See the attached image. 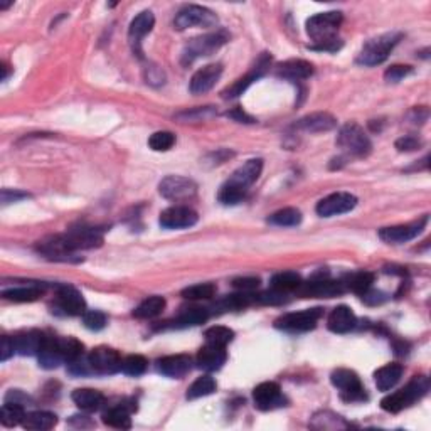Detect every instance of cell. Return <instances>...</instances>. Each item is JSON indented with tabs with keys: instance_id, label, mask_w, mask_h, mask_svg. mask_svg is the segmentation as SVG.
I'll return each instance as SVG.
<instances>
[{
	"instance_id": "cell-34",
	"label": "cell",
	"mask_w": 431,
	"mask_h": 431,
	"mask_svg": "<svg viewBox=\"0 0 431 431\" xmlns=\"http://www.w3.org/2000/svg\"><path fill=\"white\" fill-rule=\"evenodd\" d=\"M57 416L49 411H34V413L26 414L22 426L26 430H34V431H46L51 430L56 426Z\"/></svg>"
},
{
	"instance_id": "cell-10",
	"label": "cell",
	"mask_w": 431,
	"mask_h": 431,
	"mask_svg": "<svg viewBox=\"0 0 431 431\" xmlns=\"http://www.w3.org/2000/svg\"><path fill=\"white\" fill-rule=\"evenodd\" d=\"M122 356L115 349L100 345L89 352V363H91L95 374L110 376L122 371Z\"/></svg>"
},
{
	"instance_id": "cell-53",
	"label": "cell",
	"mask_w": 431,
	"mask_h": 431,
	"mask_svg": "<svg viewBox=\"0 0 431 431\" xmlns=\"http://www.w3.org/2000/svg\"><path fill=\"white\" fill-rule=\"evenodd\" d=\"M411 71H413L411 66L394 64V66H391L386 73H384V80H386L387 83H399V81L405 80L407 75H411Z\"/></svg>"
},
{
	"instance_id": "cell-57",
	"label": "cell",
	"mask_w": 431,
	"mask_h": 431,
	"mask_svg": "<svg viewBox=\"0 0 431 431\" xmlns=\"http://www.w3.org/2000/svg\"><path fill=\"white\" fill-rule=\"evenodd\" d=\"M360 297H363V300L366 302L367 305H380L387 300L386 293L379 292V290H371V288H369L364 295H360Z\"/></svg>"
},
{
	"instance_id": "cell-3",
	"label": "cell",
	"mask_w": 431,
	"mask_h": 431,
	"mask_svg": "<svg viewBox=\"0 0 431 431\" xmlns=\"http://www.w3.org/2000/svg\"><path fill=\"white\" fill-rule=\"evenodd\" d=\"M399 39H401L399 33H387L379 37L371 39L360 49L359 56H357V63L363 66L383 64L387 59V56H389V53L394 49V46L399 42Z\"/></svg>"
},
{
	"instance_id": "cell-47",
	"label": "cell",
	"mask_w": 431,
	"mask_h": 431,
	"mask_svg": "<svg viewBox=\"0 0 431 431\" xmlns=\"http://www.w3.org/2000/svg\"><path fill=\"white\" fill-rule=\"evenodd\" d=\"M174 143H176V135L167 130L155 131L149 138V147L154 152H167V150L172 149Z\"/></svg>"
},
{
	"instance_id": "cell-20",
	"label": "cell",
	"mask_w": 431,
	"mask_h": 431,
	"mask_svg": "<svg viewBox=\"0 0 431 431\" xmlns=\"http://www.w3.org/2000/svg\"><path fill=\"white\" fill-rule=\"evenodd\" d=\"M56 304L66 315H83L86 312V302L75 286L61 285L56 293Z\"/></svg>"
},
{
	"instance_id": "cell-40",
	"label": "cell",
	"mask_w": 431,
	"mask_h": 431,
	"mask_svg": "<svg viewBox=\"0 0 431 431\" xmlns=\"http://www.w3.org/2000/svg\"><path fill=\"white\" fill-rule=\"evenodd\" d=\"M372 283H374V275L369 273V271H357V273H352L351 277H347V279L344 282V286L357 295H364L371 288Z\"/></svg>"
},
{
	"instance_id": "cell-58",
	"label": "cell",
	"mask_w": 431,
	"mask_h": 431,
	"mask_svg": "<svg viewBox=\"0 0 431 431\" xmlns=\"http://www.w3.org/2000/svg\"><path fill=\"white\" fill-rule=\"evenodd\" d=\"M14 352H15L14 339L3 336L2 337V349H0V360H2V363H6V360H9L10 356H14Z\"/></svg>"
},
{
	"instance_id": "cell-28",
	"label": "cell",
	"mask_w": 431,
	"mask_h": 431,
	"mask_svg": "<svg viewBox=\"0 0 431 431\" xmlns=\"http://www.w3.org/2000/svg\"><path fill=\"white\" fill-rule=\"evenodd\" d=\"M327 325H329V329L332 330V332L347 333V332H351V330L356 329L357 317L347 305H340V306H336V309L332 310V313L329 315Z\"/></svg>"
},
{
	"instance_id": "cell-39",
	"label": "cell",
	"mask_w": 431,
	"mask_h": 431,
	"mask_svg": "<svg viewBox=\"0 0 431 431\" xmlns=\"http://www.w3.org/2000/svg\"><path fill=\"white\" fill-rule=\"evenodd\" d=\"M268 223L275 224V226H279V228L298 226V224L302 223V212L295 208L279 209V211L270 216Z\"/></svg>"
},
{
	"instance_id": "cell-49",
	"label": "cell",
	"mask_w": 431,
	"mask_h": 431,
	"mask_svg": "<svg viewBox=\"0 0 431 431\" xmlns=\"http://www.w3.org/2000/svg\"><path fill=\"white\" fill-rule=\"evenodd\" d=\"M83 324L86 329L98 332V330L107 327V315L100 310H89V312L83 313Z\"/></svg>"
},
{
	"instance_id": "cell-50",
	"label": "cell",
	"mask_w": 431,
	"mask_h": 431,
	"mask_svg": "<svg viewBox=\"0 0 431 431\" xmlns=\"http://www.w3.org/2000/svg\"><path fill=\"white\" fill-rule=\"evenodd\" d=\"M68 371L71 372L73 376L95 374L91 363H89V356H84V354L80 356L75 360H71V363H68Z\"/></svg>"
},
{
	"instance_id": "cell-1",
	"label": "cell",
	"mask_w": 431,
	"mask_h": 431,
	"mask_svg": "<svg viewBox=\"0 0 431 431\" xmlns=\"http://www.w3.org/2000/svg\"><path fill=\"white\" fill-rule=\"evenodd\" d=\"M340 24H342V14L337 12V10L312 15L306 21V34L315 42L312 49L336 53L337 49L342 48V42L337 37V30H339Z\"/></svg>"
},
{
	"instance_id": "cell-23",
	"label": "cell",
	"mask_w": 431,
	"mask_h": 431,
	"mask_svg": "<svg viewBox=\"0 0 431 431\" xmlns=\"http://www.w3.org/2000/svg\"><path fill=\"white\" fill-rule=\"evenodd\" d=\"M190 364H192V360H190L189 356H167L157 360V371L162 376H167V378L178 379L190 371Z\"/></svg>"
},
{
	"instance_id": "cell-61",
	"label": "cell",
	"mask_w": 431,
	"mask_h": 431,
	"mask_svg": "<svg viewBox=\"0 0 431 431\" xmlns=\"http://www.w3.org/2000/svg\"><path fill=\"white\" fill-rule=\"evenodd\" d=\"M2 71H3V76H2V81L7 80V76H9V66H7L6 63L2 64Z\"/></svg>"
},
{
	"instance_id": "cell-48",
	"label": "cell",
	"mask_w": 431,
	"mask_h": 431,
	"mask_svg": "<svg viewBox=\"0 0 431 431\" xmlns=\"http://www.w3.org/2000/svg\"><path fill=\"white\" fill-rule=\"evenodd\" d=\"M147 366H149V363H147V359L143 356L140 354H131V356H127L125 359L122 360V371L125 372L127 376H142L143 372L147 371Z\"/></svg>"
},
{
	"instance_id": "cell-32",
	"label": "cell",
	"mask_w": 431,
	"mask_h": 431,
	"mask_svg": "<svg viewBox=\"0 0 431 431\" xmlns=\"http://www.w3.org/2000/svg\"><path fill=\"white\" fill-rule=\"evenodd\" d=\"M75 405L83 411H96L102 407L104 403V396L100 391L91 389V387H81L71 394Z\"/></svg>"
},
{
	"instance_id": "cell-6",
	"label": "cell",
	"mask_w": 431,
	"mask_h": 431,
	"mask_svg": "<svg viewBox=\"0 0 431 431\" xmlns=\"http://www.w3.org/2000/svg\"><path fill=\"white\" fill-rule=\"evenodd\" d=\"M330 380H332L333 386L339 389L340 398H342L344 401L357 403L364 401V399L367 398L366 389H364L359 376H357L354 371H351V369H337V371H333L332 376H330Z\"/></svg>"
},
{
	"instance_id": "cell-46",
	"label": "cell",
	"mask_w": 431,
	"mask_h": 431,
	"mask_svg": "<svg viewBox=\"0 0 431 431\" xmlns=\"http://www.w3.org/2000/svg\"><path fill=\"white\" fill-rule=\"evenodd\" d=\"M216 286L212 283H197L182 290V297L187 300H209L214 297Z\"/></svg>"
},
{
	"instance_id": "cell-41",
	"label": "cell",
	"mask_w": 431,
	"mask_h": 431,
	"mask_svg": "<svg viewBox=\"0 0 431 431\" xmlns=\"http://www.w3.org/2000/svg\"><path fill=\"white\" fill-rule=\"evenodd\" d=\"M300 285L302 278L295 271H282V273L273 275V278H271V288L279 290V292H292Z\"/></svg>"
},
{
	"instance_id": "cell-24",
	"label": "cell",
	"mask_w": 431,
	"mask_h": 431,
	"mask_svg": "<svg viewBox=\"0 0 431 431\" xmlns=\"http://www.w3.org/2000/svg\"><path fill=\"white\" fill-rule=\"evenodd\" d=\"M277 75L283 80L292 81V83H300L313 75V66L304 59H288L278 64Z\"/></svg>"
},
{
	"instance_id": "cell-11",
	"label": "cell",
	"mask_w": 431,
	"mask_h": 431,
	"mask_svg": "<svg viewBox=\"0 0 431 431\" xmlns=\"http://www.w3.org/2000/svg\"><path fill=\"white\" fill-rule=\"evenodd\" d=\"M297 290L304 295V297L332 298V297H337V295L344 293L345 286L342 282H333V279L325 277V275H315L313 279H310V282H306V283H302Z\"/></svg>"
},
{
	"instance_id": "cell-35",
	"label": "cell",
	"mask_w": 431,
	"mask_h": 431,
	"mask_svg": "<svg viewBox=\"0 0 431 431\" xmlns=\"http://www.w3.org/2000/svg\"><path fill=\"white\" fill-rule=\"evenodd\" d=\"M255 302V295H250L248 292L235 293V295H226L224 298H221L219 302L214 305L217 313L221 312H238V310L246 309L248 305Z\"/></svg>"
},
{
	"instance_id": "cell-9",
	"label": "cell",
	"mask_w": 431,
	"mask_h": 431,
	"mask_svg": "<svg viewBox=\"0 0 431 431\" xmlns=\"http://www.w3.org/2000/svg\"><path fill=\"white\" fill-rule=\"evenodd\" d=\"M217 24V15L212 10L201 6H187L178 10L174 26L178 30L189 29V27H212Z\"/></svg>"
},
{
	"instance_id": "cell-22",
	"label": "cell",
	"mask_w": 431,
	"mask_h": 431,
	"mask_svg": "<svg viewBox=\"0 0 431 431\" xmlns=\"http://www.w3.org/2000/svg\"><path fill=\"white\" fill-rule=\"evenodd\" d=\"M155 26V17L150 10H143L140 12L134 21L130 22V29H128V39H130V44L134 48V51L142 56V49H140V44H142V39L147 36V34L152 33Z\"/></svg>"
},
{
	"instance_id": "cell-62",
	"label": "cell",
	"mask_w": 431,
	"mask_h": 431,
	"mask_svg": "<svg viewBox=\"0 0 431 431\" xmlns=\"http://www.w3.org/2000/svg\"><path fill=\"white\" fill-rule=\"evenodd\" d=\"M9 6H12V2H0V9H7Z\"/></svg>"
},
{
	"instance_id": "cell-18",
	"label": "cell",
	"mask_w": 431,
	"mask_h": 431,
	"mask_svg": "<svg viewBox=\"0 0 431 431\" xmlns=\"http://www.w3.org/2000/svg\"><path fill=\"white\" fill-rule=\"evenodd\" d=\"M253 401L255 406L262 411H270L275 410V407L283 406L285 403V398H283L282 389L277 383H262L255 387L253 391Z\"/></svg>"
},
{
	"instance_id": "cell-33",
	"label": "cell",
	"mask_w": 431,
	"mask_h": 431,
	"mask_svg": "<svg viewBox=\"0 0 431 431\" xmlns=\"http://www.w3.org/2000/svg\"><path fill=\"white\" fill-rule=\"evenodd\" d=\"M42 293H44V285L30 283L27 286H14V288L3 290L2 297L12 302H36L42 297Z\"/></svg>"
},
{
	"instance_id": "cell-17",
	"label": "cell",
	"mask_w": 431,
	"mask_h": 431,
	"mask_svg": "<svg viewBox=\"0 0 431 431\" xmlns=\"http://www.w3.org/2000/svg\"><path fill=\"white\" fill-rule=\"evenodd\" d=\"M263 172V161L262 158H251L248 161L246 164H243L239 169H236L232 172V176L229 177V181L226 184L232 185V187L243 190V192L248 194V189L258 181L259 176Z\"/></svg>"
},
{
	"instance_id": "cell-30",
	"label": "cell",
	"mask_w": 431,
	"mask_h": 431,
	"mask_svg": "<svg viewBox=\"0 0 431 431\" xmlns=\"http://www.w3.org/2000/svg\"><path fill=\"white\" fill-rule=\"evenodd\" d=\"M39 366L44 369H56L64 363V357L57 347V337H46V342L42 345L41 352L37 354Z\"/></svg>"
},
{
	"instance_id": "cell-29",
	"label": "cell",
	"mask_w": 431,
	"mask_h": 431,
	"mask_svg": "<svg viewBox=\"0 0 431 431\" xmlns=\"http://www.w3.org/2000/svg\"><path fill=\"white\" fill-rule=\"evenodd\" d=\"M134 406H128L125 403H120V405L111 406L110 410L103 413V421L104 425L111 426V428L118 430H128L131 426V418L130 413L134 411Z\"/></svg>"
},
{
	"instance_id": "cell-13",
	"label": "cell",
	"mask_w": 431,
	"mask_h": 431,
	"mask_svg": "<svg viewBox=\"0 0 431 431\" xmlns=\"http://www.w3.org/2000/svg\"><path fill=\"white\" fill-rule=\"evenodd\" d=\"M357 205V197L351 192H336L324 197L317 204V214L320 217H333L351 212Z\"/></svg>"
},
{
	"instance_id": "cell-38",
	"label": "cell",
	"mask_w": 431,
	"mask_h": 431,
	"mask_svg": "<svg viewBox=\"0 0 431 431\" xmlns=\"http://www.w3.org/2000/svg\"><path fill=\"white\" fill-rule=\"evenodd\" d=\"M165 309V298L164 297H149L147 300H143L137 309L134 310V315L137 318H154L161 315Z\"/></svg>"
},
{
	"instance_id": "cell-19",
	"label": "cell",
	"mask_w": 431,
	"mask_h": 431,
	"mask_svg": "<svg viewBox=\"0 0 431 431\" xmlns=\"http://www.w3.org/2000/svg\"><path fill=\"white\" fill-rule=\"evenodd\" d=\"M37 251L51 262H77L75 251L69 250L68 244L64 243L63 235H56L46 238L44 241H39Z\"/></svg>"
},
{
	"instance_id": "cell-12",
	"label": "cell",
	"mask_w": 431,
	"mask_h": 431,
	"mask_svg": "<svg viewBox=\"0 0 431 431\" xmlns=\"http://www.w3.org/2000/svg\"><path fill=\"white\" fill-rule=\"evenodd\" d=\"M158 192L169 201H185L196 196V182L182 176H169L158 184Z\"/></svg>"
},
{
	"instance_id": "cell-54",
	"label": "cell",
	"mask_w": 431,
	"mask_h": 431,
	"mask_svg": "<svg viewBox=\"0 0 431 431\" xmlns=\"http://www.w3.org/2000/svg\"><path fill=\"white\" fill-rule=\"evenodd\" d=\"M421 147V140L413 137V135H406V137L399 138L398 142H396V149L399 150V152H413V150H416Z\"/></svg>"
},
{
	"instance_id": "cell-16",
	"label": "cell",
	"mask_w": 431,
	"mask_h": 431,
	"mask_svg": "<svg viewBox=\"0 0 431 431\" xmlns=\"http://www.w3.org/2000/svg\"><path fill=\"white\" fill-rule=\"evenodd\" d=\"M197 219H199V216L194 209L187 208V205H172V208L162 212L158 223L165 229H185L192 228L197 223Z\"/></svg>"
},
{
	"instance_id": "cell-15",
	"label": "cell",
	"mask_w": 431,
	"mask_h": 431,
	"mask_svg": "<svg viewBox=\"0 0 431 431\" xmlns=\"http://www.w3.org/2000/svg\"><path fill=\"white\" fill-rule=\"evenodd\" d=\"M426 221L428 217H423V219L414 221L410 224H399V226H389L379 229V238L387 244H403L414 239L419 232L423 231L426 226Z\"/></svg>"
},
{
	"instance_id": "cell-36",
	"label": "cell",
	"mask_w": 431,
	"mask_h": 431,
	"mask_svg": "<svg viewBox=\"0 0 431 431\" xmlns=\"http://www.w3.org/2000/svg\"><path fill=\"white\" fill-rule=\"evenodd\" d=\"M310 426L315 430H344L349 428L351 425L344 421V418L339 416V414L330 413V411H322V413H317L312 418Z\"/></svg>"
},
{
	"instance_id": "cell-8",
	"label": "cell",
	"mask_w": 431,
	"mask_h": 431,
	"mask_svg": "<svg viewBox=\"0 0 431 431\" xmlns=\"http://www.w3.org/2000/svg\"><path fill=\"white\" fill-rule=\"evenodd\" d=\"M322 313H324L322 309H309L302 310V312L285 313V315L277 318L275 327L286 330V332H309V330L315 329Z\"/></svg>"
},
{
	"instance_id": "cell-42",
	"label": "cell",
	"mask_w": 431,
	"mask_h": 431,
	"mask_svg": "<svg viewBox=\"0 0 431 431\" xmlns=\"http://www.w3.org/2000/svg\"><path fill=\"white\" fill-rule=\"evenodd\" d=\"M217 384L214 378L211 376H201L190 384V387L187 389V399H199L204 398V396L212 394L216 391Z\"/></svg>"
},
{
	"instance_id": "cell-43",
	"label": "cell",
	"mask_w": 431,
	"mask_h": 431,
	"mask_svg": "<svg viewBox=\"0 0 431 431\" xmlns=\"http://www.w3.org/2000/svg\"><path fill=\"white\" fill-rule=\"evenodd\" d=\"M57 347L64 357V363H71L83 356V344L75 337H57Z\"/></svg>"
},
{
	"instance_id": "cell-26",
	"label": "cell",
	"mask_w": 431,
	"mask_h": 431,
	"mask_svg": "<svg viewBox=\"0 0 431 431\" xmlns=\"http://www.w3.org/2000/svg\"><path fill=\"white\" fill-rule=\"evenodd\" d=\"M337 120L330 113H324V111H317V113H310L298 120L295 123V128L304 131H310V134H320V131H330L336 128Z\"/></svg>"
},
{
	"instance_id": "cell-14",
	"label": "cell",
	"mask_w": 431,
	"mask_h": 431,
	"mask_svg": "<svg viewBox=\"0 0 431 431\" xmlns=\"http://www.w3.org/2000/svg\"><path fill=\"white\" fill-rule=\"evenodd\" d=\"M270 64H271L270 54H262L259 59L256 61V64L251 68V71L248 73L246 76L239 77V80H236L228 89H224L223 98L228 100V98H238V96H241L256 80H259V77L265 75V73L268 71V68H270Z\"/></svg>"
},
{
	"instance_id": "cell-37",
	"label": "cell",
	"mask_w": 431,
	"mask_h": 431,
	"mask_svg": "<svg viewBox=\"0 0 431 431\" xmlns=\"http://www.w3.org/2000/svg\"><path fill=\"white\" fill-rule=\"evenodd\" d=\"M209 318V312L201 306H192V309H184L174 322L176 327H196V325L204 324Z\"/></svg>"
},
{
	"instance_id": "cell-27",
	"label": "cell",
	"mask_w": 431,
	"mask_h": 431,
	"mask_svg": "<svg viewBox=\"0 0 431 431\" xmlns=\"http://www.w3.org/2000/svg\"><path fill=\"white\" fill-rule=\"evenodd\" d=\"M228 354H226V347H219V345H212L208 344L204 345L203 349L197 354V366L204 371H217V369L223 367V364L226 363Z\"/></svg>"
},
{
	"instance_id": "cell-31",
	"label": "cell",
	"mask_w": 431,
	"mask_h": 431,
	"mask_svg": "<svg viewBox=\"0 0 431 431\" xmlns=\"http://www.w3.org/2000/svg\"><path fill=\"white\" fill-rule=\"evenodd\" d=\"M403 376V366L398 363H391L383 366L374 372V380L376 386L379 391H389L393 389L396 384L399 383Z\"/></svg>"
},
{
	"instance_id": "cell-56",
	"label": "cell",
	"mask_w": 431,
	"mask_h": 431,
	"mask_svg": "<svg viewBox=\"0 0 431 431\" xmlns=\"http://www.w3.org/2000/svg\"><path fill=\"white\" fill-rule=\"evenodd\" d=\"M6 403H12V405H19V406H29L33 403V399L29 396L22 393L19 389H10L9 393L6 394Z\"/></svg>"
},
{
	"instance_id": "cell-25",
	"label": "cell",
	"mask_w": 431,
	"mask_h": 431,
	"mask_svg": "<svg viewBox=\"0 0 431 431\" xmlns=\"http://www.w3.org/2000/svg\"><path fill=\"white\" fill-rule=\"evenodd\" d=\"M46 337L39 330H27L14 337L15 352L21 356H37L41 352L42 345L46 342Z\"/></svg>"
},
{
	"instance_id": "cell-5",
	"label": "cell",
	"mask_w": 431,
	"mask_h": 431,
	"mask_svg": "<svg viewBox=\"0 0 431 431\" xmlns=\"http://www.w3.org/2000/svg\"><path fill=\"white\" fill-rule=\"evenodd\" d=\"M337 145L344 152L354 155V157H366L372 149L371 140H369L366 131L359 125H356V123H347V125L340 128L339 137H337Z\"/></svg>"
},
{
	"instance_id": "cell-55",
	"label": "cell",
	"mask_w": 431,
	"mask_h": 431,
	"mask_svg": "<svg viewBox=\"0 0 431 431\" xmlns=\"http://www.w3.org/2000/svg\"><path fill=\"white\" fill-rule=\"evenodd\" d=\"M232 285H235V288L241 290V292H253V290H256L259 286V278L256 277H243V278H236L235 282H232Z\"/></svg>"
},
{
	"instance_id": "cell-7",
	"label": "cell",
	"mask_w": 431,
	"mask_h": 431,
	"mask_svg": "<svg viewBox=\"0 0 431 431\" xmlns=\"http://www.w3.org/2000/svg\"><path fill=\"white\" fill-rule=\"evenodd\" d=\"M63 239L69 250L76 253L80 250H91V248L102 246L103 231L100 228L81 224V226L68 229V232L63 235Z\"/></svg>"
},
{
	"instance_id": "cell-4",
	"label": "cell",
	"mask_w": 431,
	"mask_h": 431,
	"mask_svg": "<svg viewBox=\"0 0 431 431\" xmlns=\"http://www.w3.org/2000/svg\"><path fill=\"white\" fill-rule=\"evenodd\" d=\"M229 41V34L226 30H216V33L204 34V36L194 37L192 41L187 42L182 53V63L190 64L197 59V57L211 56L217 49L223 48Z\"/></svg>"
},
{
	"instance_id": "cell-59",
	"label": "cell",
	"mask_w": 431,
	"mask_h": 431,
	"mask_svg": "<svg viewBox=\"0 0 431 431\" xmlns=\"http://www.w3.org/2000/svg\"><path fill=\"white\" fill-rule=\"evenodd\" d=\"M27 196L26 192H19V190H9V189H3L2 190V203L3 204H10V203H17V201L26 199Z\"/></svg>"
},
{
	"instance_id": "cell-51",
	"label": "cell",
	"mask_w": 431,
	"mask_h": 431,
	"mask_svg": "<svg viewBox=\"0 0 431 431\" xmlns=\"http://www.w3.org/2000/svg\"><path fill=\"white\" fill-rule=\"evenodd\" d=\"M286 300H288V298H286L285 292H279V290H275V288L256 295L255 297V302H259V304H263V305H282V304H285Z\"/></svg>"
},
{
	"instance_id": "cell-21",
	"label": "cell",
	"mask_w": 431,
	"mask_h": 431,
	"mask_svg": "<svg viewBox=\"0 0 431 431\" xmlns=\"http://www.w3.org/2000/svg\"><path fill=\"white\" fill-rule=\"evenodd\" d=\"M221 75H223V66L221 64L204 66L190 80V93L192 95H204V93L211 91L219 81Z\"/></svg>"
},
{
	"instance_id": "cell-52",
	"label": "cell",
	"mask_w": 431,
	"mask_h": 431,
	"mask_svg": "<svg viewBox=\"0 0 431 431\" xmlns=\"http://www.w3.org/2000/svg\"><path fill=\"white\" fill-rule=\"evenodd\" d=\"M216 115L214 107H204V108H196V110L190 111H182L177 115L178 120H184V122H192V120H205L211 118Z\"/></svg>"
},
{
	"instance_id": "cell-44",
	"label": "cell",
	"mask_w": 431,
	"mask_h": 431,
	"mask_svg": "<svg viewBox=\"0 0 431 431\" xmlns=\"http://www.w3.org/2000/svg\"><path fill=\"white\" fill-rule=\"evenodd\" d=\"M205 342L212 345H219V347H226V345L235 339V332L231 329L223 327V325H214V327L208 329L204 333Z\"/></svg>"
},
{
	"instance_id": "cell-60",
	"label": "cell",
	"mask_w": 431,
	"mask_h": 431,
	"mask_svg": "<svg viewBox=\"0 0 431 431\" xmlns=\"http://www.w3.org/2000/svg\"><path fill=\"white\" fill-rule=\"evenodd\" d=\"M226 115L229 116V118L236 120V122H239V123H253V122H255L253 116H250L248 113H244L241 108H235V110L228 111Z\"/></svg>"
},
{
	"instance_id": "cell-2",
	"label": "cell",
	"mask_w": 431,
	"mask_h": 431,
	"mask_svg": "<svg viewBox=\"0 0 431 431\" xmlns=\"http://www.w3.org/2000/svg\"><path fill=\"white\" fill-rule=\"evenodd\" d=\"M430 383L428 378L425 376H416L406 387L396 391L393 394H387L386 398L380 401V407L387 413H399V411L410 407L413 403H416L418 399H421L423 396L428 393Z\"/></svg>"
},
{
	"instance_id": "cell-45",
	"label": "cell",
	"mask_w": 431,
	"mask_h": 431,
	"mask_svg": "<svg viewBox=\"0 0 431 431\" xmlns=\"http://www.w3.org/2000/svg\"><path fill=\"white\" fill-rule=\"evenodd\" d=\"M26 418V407L12 405V403H3L2 406V425L3 426H17L24 421Z\"/></svg>"
}]
</instances>
